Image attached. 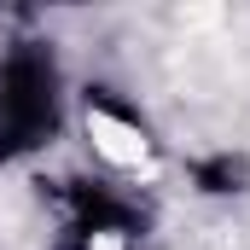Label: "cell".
<instances>
[{
    "mask_svg": "<svg viewBox=\"0 0 250 250\" xmlns=\"http://www.w3.org/2000/svg\"><path fill=\"white\" fill-rule=\"evenodd\" d=\"M192 187L204 192V198H233V192L250 187V163L233 157V151H215V157L192 163Z\"/></svg>",
    "mask_w": 250,
    "mask_h": 250,
    "instance_id": "cell-2",
    "label": "cell"
},
{
    "mask_svg": "<svg viewBox=\"0 0 250 250\" xmlns=\"http://www.w3.org/2000/svg\"><path fill=\"white\" fill-rule=\"evenodd\" d=\"M53 128H59V64L41 41H23L0 64V163L35 151Z\"/></svg>",
    "mask_w": 250,
    "mask_h": 250,
    "instance_id": "cell-1",
    "label": "cell"
}]
</instances>
